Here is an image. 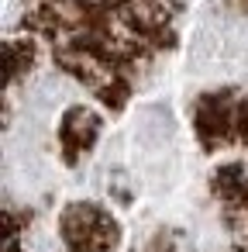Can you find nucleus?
Wrapping results in <instances>:
<instances>
[{"instance_id":"f257e3e1","label":"nucleus","mask_w":248,"mask_h":252,"mask_svg":"<svg viewBox=\"0 0 248 252\" xmlns=\"http://www.w3.org/2000/svg\"><path fill=\"white\" fill-rule=\"evenodd\" d=\"M59 231L66 252H114L121 242V224L104 204L93 200L66 204L59 214Z\"/></svg>"},{"instance_id":"f03ea898","label":"nucleus","mask_w":248,"mask_h":252,"mask_svg":"<svg viewBox=\"0 0 248 252\" xmlns=\"http://www.w3.org/2000/svg\"><path fill=\"white\" fill-rule=\"evenodd\" d=\"M241 94H245V90H238V87H214V90H203V94L193 97L190 125H193L196 142H200L207 152L238 145V142H234V114H238Z\"/></svg>"},{"instance_id":"7ed1b4c3","label":"nucleus","mask_w":248,"mask_h":252,"mask_svg":"<svg viewBox=\"0 0 248 252\" xmlns=\"http://www.w3.org/2000/svg\"><path fill=\"white\" fill-rule=\"evenodd\" d=\"M104 135V121L93 114V111H69L66 118H62V125H59V131H55V138H59V145H62V162L66 166H76L80 162V156H86L93 145H97V138Z\"/></svg>"},{"instance_id":"20e7f679","label":"nucleus","mask_w":248,"mask_h":252,"mask_svg":"<svg viewBox=\"0 0 248 252\" xmlns=\"http://www.w3.org/2000/svg\"><path fill=\"white\" fill-rule=\"evenodd\" d=\"M245 183H248L245 162L227 159V162H220V166L214 169V176H210V193H214L217 200H224V204H238L241 193H245Z\"/></svg>"},{"instance_id":"39448f33","label":"nucleus","mask_w":248,"mask_h":252,"mask_svg":"<svg viewBox=\"0 0 248 252\" xmlns=\"http://www.w3.org/2000/svg\"><path fill=\"white\" fill-rule=\"evenodd\" d=\"M93 97H97V104H100L107 114H121V111L131 104V97H135V83H131L128 76L110 73V76H104V83L93 90Z\"/></svg>"},{"instance_id":"423d86ee","label":"nucleus","mask_w":248,"mask_h":252,"mask_svg":"<svg viewBox=\"0 0 248 252\" xmlns=\"http://www.w3.org/2000/svg\"><path fill=\"white\" fill-rule=\"evenodd\" d=\"M234 142H238V145H248V90H245L241 100H238V114H234Z\"/></svg>"},{"instance_id":"0eeeda50","label":"nucleus","mask_w":248,"mask_h":252,"mask_svg":"<svg viewBox=\"0 0 248 252\" xmlns=\"http://www.w3.org/2000/svg\"><path fill=\"white\" fill-rule=\"evenodd\" d=\"M234 252H248V238H241V242L234 245Z\"/></svg>"}]
</instances>
